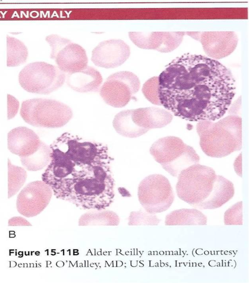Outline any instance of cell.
<instances>
[{
    "instance_id": "1",
    "label": "cell",
    "mask_w": 249,
    "mask_h": 283,
    "mask_svg": "<svg viewBox=\"0 0 249 283\" xmlns=\"http://www.w3.org/2000/svg\"><path fill=\"white\" fill-rule=\"evenodd\" d=\"M50 147L51 160L41 178L57 198L84 210L101 211L112 203L113 159L106 145L66 132Z\"/></svg>"
},
{
    "instance_id": "2",
    "label": "cell",
    "mask_w": 249,
    "mask_h": 283,
    "mask_svg": "<svg viewBox=\"0 0 249 283\" xmlns=\"http://www.w3.org/2000/svg\"><path fill=\"white\" fill-rule=\"evenodd\" d=\"M161 105L182 119L214 121L226 112L235 94L231 71L216 60L186 54L158 77Z\"/></svg>"
},
{
    "instance_id": "3",
    "label": "cell",
    "mask_w": 249,
    "mask_h": 283,
    "mask_svg": "<svg viewBox=\"0 0 249 283\" xmlns=\"http://www.w3.org/2000/svg\"><path fill=\"white\" fill-rule=\"evenodd\" d=\"M196 131L200 145L205 154L212 158H222L242 147V119L229 115L217 122L199 121Z\"/></svg>"
},
{
    "instance_id": "4",
    "label": "cell",
    "mask_w": 249,
    "mask_h": 283,
    "mask_svg": "<svg viewBox=\"0 0 249 283\" xmlns=\"http://www.w3.org/2000/svg\"><path fill=\"white\" fill-rule=\"evenodd\" d=\"M150 152L155 161L173 177H177L187 167L198 164L200 160L192 147L174 136L158 139L152 144Z\"/></svg>"
},
{
    "instance_id": "5",
    "label": "cell",
    "mask_w": 249,
    "mask_h": 283,
    "mask_svg": "<svg viewBox=\"0 0 249 283\" xmlns=\"http://www.w3.org/2000/svg\"><path fill=\"white\" fill-rule=\"evenodd\" d=\"M177 177L178 197L193 207L209 197L217 175L212 168L196 164L183 170Z\"/></svg>"
},
{
    "instance_id": "6",
    "label": "cell",
    "mask_w": 249,
    "mask_h": 283,
    "mask_svg": "<svg viewBox=\"0 0 249 283\" xmlns=\"http://www.w3.org/2000/svg\"><path fill=\"white\" fill-rule=\"evenodd\" d=\"M20 115L33 126L54 128L67 123L73 117V112L68 105L55 100L33 99L22 102Z\"/></svg>"
},
{
    "instance_id": "7",
    "label": "cell",
    "mask_w": 249,
    "mask_h": 283,
    "mask_svg": "<svg viewBox=\"0 0 249 283\" xmlns=\"http://www.w3.org/2000/svg\"><path fill=\"white\" fill-rule=\"evenodd\" d=\"M66 79L57 66L43 61L26 65L19 72V84L27 92L48 94L60 88Z\"/></svg>"
},
{
    "instance_id": "8",
    "label": "cell",
    "mask_w": 249,
    "mask_h": 283,
    "mask_svg": "<svg viewBox=\"0 0 249 283\" xmlns=\"http://www.w3.org/2000/svg\"><path fill=\"white\" fill-rule=\"evenodd\" d=\"M138 198L147 212L155 214L168 210L173 203L174 195L166 177L161 174H152L140 182Z\"/></svg>"
},
{
    "instance_id": "9",
    "label": "cell",
    "mask_w": 249,
    "mask_h": 283,
    "mask_svg": "<svg viewBox=\"0 0 249 283\" xmlns=\"http://www.w3.org/2000/svg\"><path fill=\"white\" fill-rule=\"evenodd\" d=\"M45 40L51 48L50 58L63 72H77L88 66L86 51L79 44L57 34L47 36Z\"/></svg>"
},
{
    "instance_id": "10",
    "label": "cell",
    "mask_w": 249,
    "mask_h": 283,
    "mask_svg": "<svg viewBox=\"0 0 249 283\" xmlns=\"http://www.w3.org/2000/svg\"><path fill=\"white\" fill-rule=\"evenodd\" d=\"M140 87L138 78L127 71L114 73L99 88L100 95L108 105L115 108L126 105Z\"/></svg>"
},
{
    "instance_id": "11",
    "label": "cell",
    "mask_w": 249,
    "mask_h": 283,
    "mask_svg": "<svg viewBox=\"0 0 249 283\" xmlns=\"http://www.w3.org/2000/svg\"><path fill=\"white\" fill-rule=\"evenodd\" d=\"M52 194L51 187L43 181L30 182L17 197V210L27 218L36 216L48 205Z\"/></svg>"
},
{
    "instance_id": "12",
    "label": "cell",
    "mask_w": 249,
    "mask_h": 283,
    "mask_svg": "<svg viewBox=\"0 0 249 283\" xmlns=\"http://www.w3.org/2000/svg\"><path fill=\"white\" fill-rule=\"evenodd\" d=\"M129 46L121 40L100 42L93 50L91 60L96 66L114 68L122 65L129 57Z\"/></svg>"
},
{
    "instance_id": "13",
    "label": "cell",
    "mask_w": 249,
    "mask_h": 283,
    "mask_svg": "<svg viewBox=\"0 0 249 283\" xmlns=\"http://www.w3.org/2000/svg\"><path fill=\"white\" fill-rule=\"evenodd\" d=\"M132 41L137 47L169 52L181 42L184 32H129Z\"/></svg>"
},
{
    "instance_id": "14",
    "label": "cell",
    "mask_w": 249,
    "mask_h": 283,
    "mask_svg": "<svg viewBox=\"0 0 249 283\" xmlns=\"http://www.w3.org/2000/svg\"><path fill=\"white\" fill-rule=\"evenodd\" d=\"M198 40L211 58L220 59L229 56L235 50L238 38L233 32H200Z\"/></svg>"
},
{
    "instance_id": "15",
    "label": "cell",
    "mask_w": 249,
    "mask_h": 283,
    "mask_svg": "<svg viewBox=\"0 0 249 283\" xmlns=\"http://www.w3.org/2000/svg\"><path fill=\"white\" fill-rule=\"evenodd\" d=\"M130 115L134 124L142 135L150 129L166 126L173 118L170 112L153 107L130 110Z\"/></svg>"
},
{
    "instance_id": "16",
    "label": "cell",
    "mask_w": 249,
    "mask_h": 283,
    "mask_svg": "<svg viewBox=\"0 0 249 283\" xmlns=\"http://www.w3.org/2000/svg\"><path fill=\"white\" fill-rule=\"evenodd\" d=\"M7 137L9 150L20 158L34 153L41 142L35 132L26 127L12 129L8 133Z\"/></svg>"
},
{
    "instance_id": "17",
    "label": "cell",
    "mask_w": 249,
    "mask_h": 283,
    "mask_svg": "<svg viewBox=\"0 0 249 283\" xmlns=\"http://www.w3.org/2000/svg\"><path fill=\"white\" fill-rule=\"evenodd\" d=\"M65 80L71 89L81 93L98 91L103 81L100 73L90 66L77 72L67 73Z\"/></svg>"
},
{
    "instance_id": "18",
    "label": "cell",
    "mask_w": 249,
    "mask_h": 283,
    "mask_svg": "<svg viewBox=\"0 0 249 283\" xmlns=\"http://www.w3.org/2000/svg\"><path fill=\"white\" fill-rule=\"evenodd\" d=\"M234 187L231 182L222 176L217 175L213 190L209 197L193 207L199 209H214L230 201L234 196Z\"/></svg>"
},
{
    "instance_id": "19",
    "label": "cell",
    "mask_w": 249,
    "mask_h": 283,
    "mask_svg": "<svg viewBox=\"0 0 249 283\" xmlns=\"http://www.w3.org/2000/svg\"><path fill=\"white\" fill-rule=\"evenodd\" d=\"M166 225H207V218L196 208H182L168 214L165 220Z\"/></svg>"
},
{
    "instance_id": "20",
    "label": "cell",
    "mask_w": 249,
    "mask_h": 283,
    "mask_svg": "<svg viewBox=\"0 0 249 283\" xmlns=\"http://www.w3.org/2000/svg\"><path fill=\"white\" fill-rule=\"evenodd\" d=\"M7 66L15 67L24 64L28 56V51L24 43L19 39L7 36Z\"/></svg>"
},
{
    "instance_id": "21",
    "label": "cell",
    "mask_w": 249,
    "mask_h": 283,
    "mask_svg": "<svg viewBox=\"0 0 249 283\" xmlns=\"http://www.w3.org/2000/svg\"><path fill=\"white\" fill-rule=\"evenodd\" d=\"M51 160L50 146L41 141L38 149L31 155L20 158L22 165L28 170L36 171L48 165Z\"/></svg>"
},
{
    "instance_id": "22",
    "label": "cell",
    "mask_w": 249,
    "mask_h": 283,
    "mask_svg": "<svg viewBox=\"0 0 249 283\" xmlns=\"http://www.w3.org/2000/svg\"><path fill=\"white\" fill-rule=\"evenodd\" d=\"M8 198L15 195L23 186L26 181L27 174L21 167L12 164L10 161L8 162Z\"/></svg>"
},
{
    "instance_id": "23",
    "label": "cell",
    "mask_w": 249,
    "mask_h": 283,
    "mask_svg": "<svg viewBox=\"0 0 249 283\" xmlns=\"http://www.w3.org/2000/svg\"><path fill=\"white\" fill-rule=\"evenodd\" d=\"M225 225L243 224V202H238L228 208L224 213Z\"/></svg>"
},
{
    "instance_id": "24",
    "label": "cell",
    "mask_w": 249,
    "mask_h": 283,
    "mask_svg": "<svg viewBox=\"0 0 249 283\" xmlns=\"http://www.w3.org/2000/svg\"><path fill=\"white\" fill-rule=\"evenodd\" d=\"M158 85V77L151 78L144 83L142 91L145 98L151 103L161 105L157 93Z\"/></svg>"
},
{
    "instance_id": "25",
    "label": "cell",
    "mask_w": 249,
    "mask_h": 283,
    "mask_svg": "<svg viewBox=\"0 0 249 283\" xmlns=\"http://www.w3.org/2000/svg\"><path fill=\"white\" fill-rule=\"evenodd\" d=\"M19 103L18 100L13 96L7 95V116L8 119L14 118L17 114Z\"/></svg>"
},
{
    "instance_id": "26",
    "label": "cell",
    "mask_w": 249,
    "mask_h": 283,
    "mask_svg": "<svg viewBox=\"0 0 249 283\" xmlns=\"http://www.w3.org/2000/svg\"><path fill=\"white\" fill-rule=\"evenodd\" d=\"M234 167L237 175L242 177V167H241V154L236 159L234 163Z\"/></svg>"
}]
</instances>
